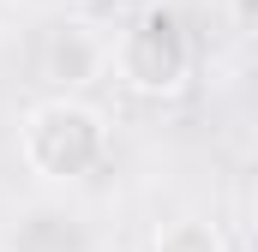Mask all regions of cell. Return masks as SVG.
Returning <instances> with one entry per match:
<instances>
[{"label": "cell", "mask_w": 258, "mask_h": 252, "mask_svg": "<svg viewBox=\"0 0 258 252\" xmlns=\"http://www.w3.org/2000/svg\"><path fill=\"white\" fill-rule=\"evenodd\" d=\"M18 156L36 180H84L102 156H108V120L102 108H90L84 96H42L36 108H24L18 120Z\"/></svg>", "instance_id": "cell-1"}, {"label": "cell", "mask_w": 258, "mask_h": 252, "mask_svg": "<svg viewBox=\"0 0 258 252\" xmlns=\"http://www.w3.org/2000/svg\"><path fill=\"white\" fill-rule=\"evenodd\" d=\"M108 72L126 84L132 96H174V90H186V78H192V42H186L180 18L162 12V6L138 12L132 30H120L108 42Z\"/></svg>", "instance_id": "cell-2"}, {"label": "cell", "mask_w": 258, "mask_h": 252, "mask_svg": "<svg viewBox=\"0 0 258 252\" xmlns=\"http://www.w3.org/2000/svg\"><path fill=\"white\" fill-rule=\"evenodd\" d=\"M108 72V42L90 30V24H60L48 42H42V78L54 90H84Z\"/></svg>", "instance_id": "cell-3"}, {"label": "cell", "mask_w": 258, "mask_h": 252, "mask_svg": "<svg viewBox=\"0 0 258 252\" xmlns=\"http://www.w3.org/2000/svg\"><path fill=\"white\" fill-rule=\"evenodd\" d=\"M150 252H228V240L204 216H174V222H162L150 234Z\"/></svg>", "instance_id": "cell-4"}]
</instances>
